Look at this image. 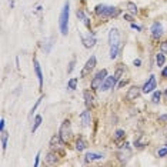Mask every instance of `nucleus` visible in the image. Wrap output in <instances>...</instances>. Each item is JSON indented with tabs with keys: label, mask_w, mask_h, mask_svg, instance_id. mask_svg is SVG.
Segmentation results:
<instances>
[{
	"label": "nucleus",
	"mask_w": 167,
	"mask_h": 167,
	"mask_svg": "<svg viewBox=\"0 0 167 167\" xmlns=\"http://www.w3.org/2000/svg\"><path fill=\"white\" fill-rule=\"evenodd\" d=\"M146 144H147V139H146L144 134H139V136L134 139V146H137L139 149H143Z\"/></svg>",
	"instance_id": "nucleus-18"
},
{
	"label": "nucleus",
	"mask_w": 167,
	"mask_h": 167,
	"mask_svg": "<svg viewBox=\"0 0 167 167\" xmlns=\"http://www.w3.org/2000/svg\"><path fill=\"white\" fill-rule=\"evenodd\" d=\"M80 120H82V124L84 126V127L90 126V121H92V116H90L89 109L84 110V112H82V114H80Z\"/></svg>",
	"instance_id": "nucleus-16"
},
{
	"label": "nucleus",
	"mask_w": 167,
	"mask_h": 167,
	"mask_svg": "<svg viewBox=\"0 0 167 167\" xmlns=\"http://www.w3.org/2000/svg\"><path fill=\"white\" fill-rule=\"evenodd\" d=\"M157 87V80H156V77L154 76H150V77L146 80V83H144V86H143V93H152V92H154V89Z\"/></svg>",
	"instance_id": "nucleus-8"
},
{
	"label": "nucleus",
	"mask_w": 167,
	"mask_h": 167,
	"mask_svg": "<svg viewBox=\"0 0 167 167\" xmlns=\"http://www.w3.org/2000/svg\"><path fill=\"white\" fill-rule=\"evenodd\" d=\"M82 42H83V46L90 49V47H93L94 44H96V37H94V35L92 33V35H89L87 37H82Z\"/></svg>",
	"instance_id": "nucleus-15"
},
{
	"label": "nucleus",
	"mask_w": 167,
	"mask_h": 167,
	"mask_svg": "<svg viewBox=\"0 0 167 167\" xmlns=\"http://www.w3.org/2000/svg\"><path fill=\"white\" fill-rule=\"evenodd\" d=\"M139 96H140V87H137V86H132V87L128 89L127 94H126V99H127L128 101H133V100H136Z\"/></svg>",
	"instance_id": "nucleus-11"
},
{
	"label": "nucleus",
	"mask_w": 167,
	"mask_h": 167,
	"mask_svg": "<svg viewBox=\"0 0 167 167\" xmlns=\"http://www.w3.org/2000/svg\"><path fill=\"white\" fill-rule=\"evenodd\" d=\"M76 14H77L79 20H80V22H82V23L84 24L86 27H89V29H90V20H89V17L86 16V13L83 12V10H77V12H76Z\"/></svg>",
	"instance_id": "nucleus-17"
},
{
	"label": "nucleus",
	"mask_w": 167,
	"mask_h": 167,
	"mask_svg": "<svg viewBox=\"0 0 167 167\" xmlns=\"http://www.w3.org/2000/svg\"><path fill=\"white\" fill-rule=\"evenodd\" d=\"M123 73H124V70H123V67H117V70H116V73H114V82H116V84H117V82H120L121 80V77H123Z\"/></svg>",
	"instance_id": "nucleus-24"
},
{
	"label": "nucleus",
	"mask_w": 167,
	"mask_h": 167,
	"mask_svg": "<svg viewBox=\"0 0 167 167\" xmlns=\"http://www.w3.org/2000/svg\"><path fill=\"white\" fill-rule=\"evenodd\" d=\"M130 157H132V149H130V144L124 143L120 149H119V152H117V159L120 160L121 163H126Z\"/></svg>",
	"instance_id": "nucleus-5"
},
{
	"label": "nucleus",
	"mask_w": 167,
	"mask_h": 167,
	"mask_svg": "<svg viewBox=\"0 0 167 167\" xmlns=\"http://www.w3.org/2000/svg\"><path fill=\"white\" fill-rule=\"evenodd\" d=\"M42 124V116H36L35 119V124H33V127H31V133H35L37 128H39V126Z\"/></svg>",
	"instance_id": "nucleus-27"
},
{
	"label": "nucleus",
	"mask_w": 167,
	"mask_h": 167,
	"mask_svg": "<svg viewBox=\"0 0 167 167\" xmlns=\"http://www.w3.org/2000/svg\"><path fill=\"white\" fill-rule=\"evenodd\" d=\"M124 19L127 20V22H130V23H133V17H132V16H128V14H124Z\"/></svg>",
	"instance_id": "nucleus-38"
},
{
	"label": "nucleus",
	"mask_w": 167,
	"mask_h": 167,
	"mask_svg": "<svg viewBox=\"0 0 167 167\" xmlns=\"http://www.w3.org/2000/svg\"><path fill=\"white\" fill-rule=\"evenodd\" d=\"M114 86H116V82H114V77H113V76H107V77H106V80H104V83L101 84L100 90H103V92H107V90L113 89Z\"/></svg>",
	"instance_id": "nucleus-13"
},
{
	"label": "nucleus",
	"mask_w": 167,
	"mask_h": 167,
	"mask_svg": "<svg viewBox=\"0 0 167 167\" xmlns=\"http://www.w3.org/2000/svg\"><path fill=\"white\" fill-rule=\"evenodd\" d=\"M124 137H126L124 130H121V128L116 130V133H114V141H116L117 144H120V143H121V140H124Z\"/></svg>",
	"instance_id": "nucleus-21"
},
{
	"label": "nucleus",
	"mask_w": 167,
	"mask_h": 167,
	"mask_svg": "<svg viewBox=\"0 0 167 167\" xmlns=\"http://www.w3.org/2000/svg\"><path fill=\"white\" fill-rule=\"evenodd\" d=\"M106 77H107V70L106 69L97 71V73L94 74V77L92 79V90H100V87L104 83Z\"/></svg>",
	"instance_id": "nucleus-3"
},
{
	"label": "nucleus",
	"mask_w": 167,
	"mask_h": 167,
	"mask_svg": "<svg viewBox=\"0 0 167 167\" xmlns=\"http://www.w3.org/2000/svg\"><path fill=\"white\" fill-rule=\"evenodd\" d=\"M132 27H133V29H136V30H139V31L141 30V27H140V26H137V24H134V23H132Z\"/></svg>",
	"instance_id": "nucleus-41"
},
{
	"label": "nucleus",
	"mask_w": 167,
	"mask_h": 167,
	"mask_svg": "<svg viewBox=\"0 0 167 167\" xmlns=\"http://www.w3.org/2000/svg\"><path fill=\"white\" fill-rule=\"evenodd\" d=\"M74 64H76V60H71V62H70V64H69V69H67V73H71V71H73V69H74Z\"/></svg>",
	"instance_id": "nucleus-33"
},
{
	"label": "nucleus",
	"mask_w": 167,
	"mask_h": 167,
	"mask_svg": "<svg viewBox=\"0 0 167 167\" xmlns=\"http://www.w3.org/2000/svg\"><path fill=\"white\" fill-rule=\"evenodd\" d=\"M161 35H163V26H161L159 22L153 23V26H152V36H153V39L159 40L160 37H161Z\"/></svg>",
	"instance_id": "nucleus-10"
},
{
	"label": "nucleus",
	"mask_w": 167,
	"mask_h": 167,
	"mask_svg": "<svg viewBox=\"0 0 167 167\" xmlns=\"http://www.w3.org/2000/svg\"><path fill=\"white\" fill-rule=\"evenodd\" d=\"M117 53H119V46H112L110 49V59H116L117 57Z\"/></svg>",
	"instance_id": "nucleus-29"
},
{
	"label": "nucleus",
	"mask_w": 167,
	"mask_h": 167,
	"mask_svg": "<svg viewBox=\"0 0 167 167\" xmlns=\"http://www.w3.org/2000/svg\"><path fill=\"white\" fill-rule=\"evenodd\" d=\"M96 14L101 19H114L120 14V9L114 6H107V4H99L96 6Z\"/></svg>",
	"instance_id": "nucleus-1"
},
{
	"label": "nucleus",
	"mask_w": 167,
	"mask_h": 167,
	"mask_svg": "<svg viewBox=\"0 0 167 167\" xmlns=\"http://www.w3.org/2000/svg\"><path fill=\"white\" fill-rule=\"evenodd\" d=\"M87 149V141H86L84 139H77L76 140V150L77 152H83V150H86Z\"/></svg>",
	"instance_id": "nucleus-20"
},
{
	"label": "nucleus",
	"mask_w": 167,
	"mask_h": 167,
	"mask_svg": "<svg viewBox=\"0 0 167 167\" xmlns=\"http://www.w3.org/2000/svg\"><path fill=\"white\" fill-rule=\"evenodd\" d=\"M164 97H166V100H167V89H166V92H164Z\"/></svg>",
	"instance_id": "nucleus-43"
},
{
	"label": "nucleus",
	"mask_w": 167,
	"mask_h": 167,
	"mask_svg": "<svg viewBox=\"0 0 167 167\" xmlns=\"http://www.w3.org/2000/svg\"><path fill=\"white\" fill-rule=\"evenodd\" d=\"M33 66H35V71L36 76L39 79V87H43V73H42V67H40V63L37 62V59H33Z\"/></svg>",
	"instance_id": "nucleus-12"
},
{
	"label": "nucleus",
	"mask_w": 167,
	"mask_h": 167,
	"mask_svg": "<svg viewBox=\"0 0 167 167\" xmlns=\"http://www.w3.org/2000/svg\"><path fill=\"white\" fill-rule=\"evenodd\" d=\"M2 133V150H6V147H7V139H9V134L6 130H3V132H0Z\"/></svg>",
	"instance_id": "nucleus-23"
},
{
	"label": "nucleus",
	"mask_w": 167,
	"mask_h": 167,
	"mask_svg": "<svg viewBox=\"0 0 167 167\" xmlns=\"http://www.w3.org/2000/svg\"><path fill=\"white\" fill-rule=\"evenodd\" d=\"M42 100H43V96H42V97H40V99H39V100H37V101H36V104L33 106V107H31L30 116H33V113H35V112H36V109H37V107H39V104H40V103H42Z\"/></svg>",
	"instance_id": "nucleus-32"
},
{
	"label": "nucleus",
	"mask_w": 167,
	"mask_h": 167,
	"mask_svg": "<svg viewBox=\"0 0 167 167\" xmlns=\"http://www.w3.org/2000/svg\"><path fill=\"white\" fill-rule=\"evenodd\" d=\"M160 49H161L163 53H167V40H164V42L160 44Z\"/></svg>",
	"instance_id": "nucleus-34"
},
{
	"label": "nucleus",
	"mask_w": 167,
	"mask_h": 167,
	"mask_svg": "<svg viewBox=\"0 0 167 167\" xmlns=\"http://www.w3.org/2000/svg\"><path fill=\"white\" fill-rule=\"evenodd\" d=\"M4 130V119H2L0 120V132H3Z\"/></svg>",
	"instance_id": "nucleus-36"
},
{
	"label": "nucleus",
	"mask_w": 167,
	"mask_h": 167,
	"mask_svg": "<svg viewBox=\"0 0 167 167\" xmlns=\"http://www.w3.org/2000/svg\"><path fill=\"white\" fill-rule=\"evenodd\" d=\"M103 159V154H99V153H92L89 152L87 154L84 156V160L86 161H94V160H101Z\"/></svg>",
	"instance_id": "nucleus-19"
},
{
	"label": "nucleus",
	"mask_w": 167,
	"mask_h": 167,
	"mask_svg": "<svg viewBox=\"0 0 167 167\" xmlns=\"http://www.w3.org/2000/svg\"><path fill=\"white\" fill-rule=\"evenodd\" d=\"M164 62H166V57H164L163 51H161V53H157V55H156V64L159 67H161L164 64Z\"/></svg>",
	"instance_id": "nucleus-25"
},
{
	"label": "nucleus",
	"mask_w": 167,
	"mask_h": 167,
	"mask_svg": "<svg viewBox=\"0 0 167 167\" xmlns=\"http://www.w3.org/2000/svg\"><path fill=\"white\" fill-rule=\"evenodd\" d=\"M159 121L160 123H167V114H161L159 117Z\"/></svg>",
	"instance_id": "nucleus-35"
},
{
	"label": "nucleus",
	"mask_w": 167,
	"mask_h": 167,
	"mask_svg": "<svg viewBox=\"0 0 167 167\" xmlns=\"http://www.w3.org/2000/svg\"><path fill=\"white\" fill-rule=\"evenodd\" d=\"M63 146H64V141H63V139L59 134H56V136H53L50 139V147L53 149V150H63Z\"/></svg>",
	"instance_id": "nucleus-9"
},
{
	"label": "nucleus",
	"mask_w": 167,
	"mask_h": 167,
	"mask_svg": "<svg viewBox=\"0 0 167 167\" xmlns=\"http://www.w3.org/2000/svg\"><path fill=\"white\" fill-rule=\"evenodd\" d=\"M69 16H70V3L66 2L62 9L60 17H59V27H60V31H62L63 36H67V33H69Z\"/></svg>",
	"instance_id": "nucleus-2"
},
{
	"label": "nucleus",
	"mask_w": 167,
	"mask_h": 167,
	"mask_svg": "<svg viewBox=\"0 0 167 167\" xmlns=\"http://www.w3.org/2000/svg\"><path fill=\"white\" fill-rule=\"evenodd\" d=\"M39 161H40V153H37V156H36V161H35V166H39Z\"/></svg>",
	"instance_id": "nucleus-37"
},
{
	"label": "nucleus",
	"mask_w": 167,
	"mask_h": 167,
	"mask_svg": "<svg viewBox=\"0 0 167 167\" xmlns=\"http://www.w3.org/2000/svg\"><path fill=\"white\" fill-rule=\"evenodd\" d=\"M96 63H97V60H96V56H90V59L86 62L84 67L82 69V73H80V77H87L90 74V71L96 67Z\"/></svg>",
	"instance_id": "nucleus-6"
},
{
	"label": "nucleus",
	"mask_w": 167,
	"mask_h": 167,
	"mask_svg": "<svg viewBox=\"0 0 167 167\" xmlns=\"http://www.w3.org/2000/svg\"><path fill=\"white\" fill-rule=\"evenodd\" d=\"M127 82H128V80H121V82L119 83V87H123V86H124Z\"/></svg>",
	"instance_id": "nucleus-42"
},
{
	"label": "nucleus",
	"mask_w": 167,
	"mask_h": 167,
	"mask_svg": "<svg viewBox=\"0 0 167 167\" xmlns=\"http://www.w3.org/2000/svg\"><path fill=\"white\" fill-rule=\"evenodd\" d=\"M59 136L63 139L64 143H67L71 137V124H70V120H64L60 126V130H59Z\"/></svg>",
	"instance_id": "nucleus-4"
},
{
	"label": "nucleus",
	"mask_w": 167,
	"mask_h": 167,
	"mask_svg": "<svg viewBox=\"0 0 167 167\" xmlns=\"http://www.w3.org/2000/svg\"><path fill=\"white\" fill-rule=\"evenodd\" d=\"M160 97H161V92H160V90H156L154 93H153L152 101H153V103H159V101H160Z\"/></svg>",
	"instance_id": "nucleus-28"
},
{
	"label": "nucleus",
	"mask_w": 167,
	"mask_h": 167,
	"mask_svg": "<svg viewBox=\"0 0 167 167\" xmlns=\"http://www.w3.org/2000/svg\"><path fill=\"white\" fill-rule=\"evenodd\" d=\"M83 96H84V104H86V107H87V109H93V107H94V97H93V94L90 93L89 90H84Z\"/></svg>",
	"instance_id": "nucleus-14"
},
{
	"label": "nucleus",
	"mask_w": 167,
	"mask_h": 167,
	"mask_svg": "<svg viewBox=\"0 0 167 167\" xmlns=\"http://www.w3.org/2000/svg\"><path fill=\"white\" fill-rule=\"evenodd\" d=\"M140 64H141V60H140V59H136V60H134V66L139 67Z\"/></svg>",
	"instance_id": "nucleus-40"
},
{
	"label": "nucleus",
	"mask_w": 167,
	"mask_h": 167,
	"mask_svg": "<svg viewBox=\"0 0 167 167\" xmlns=\"http://www.w3.org/2000/svg\"><path fill=\"white\" fill-rule=\"evenodd\" d=\"M109 43H110V47L120 44V31H119V29L113 27L109 31Z\"/></svg>",
	"instance_id": "nucleus-7"
},
{
	"label": "nucleus",
	"mask_w": 167,
	"mask_h": 167,
	"mask_svg": "<svg viewBox=\"0 0 167 167\" xmlns=\"http://www.w3.org/2000/svg\"><path fill=\"white\" fill-rule=\"evenodd\" d=\"M127 9H128V12L133 13V14H136L137 13V6L134 3H132V2H128L127 3Z\"/></svg>",
	"instance_id": "nucleus-30"
},
{
	"label": "nucleus",
	"mask_w": 167,
	"mask_h": 167,
	"mask_svg": "<svg viewBox=\"0 0 167 167\" xmlns=\"http://www.w3.org/2000/svg\"><path fill=\"white\" fill-rule=\"evenodd\" d=\"M157 154H159V157H164V156H167V146H164V147L159 149Z\"/></svg>",
	"instance_id": "nucleus-31"
},
{
	"label": "nucleus",
	"mask_w": 167,
	"mask_h": 167,
	"mask_svg": "<svg viewBox=\"0 0 167 167\" xmlns=\"http://www.w3.org/2000/svg\"><path fill=\"white\" fill-rule=\"evenodd\" d=\"M46 161L49 164H56L59 161V159H57V153H55V152H50L49 154H47V157H46Z\"/></svg>",
	"instance_id": "nucleus-22"
},
{
	"label": "nucleus",
	"mask_w": 167,
	"mask_h": 167,
	"mask_svg": "<svg viewBox=\"0 0 167 167\" xmlns=\"http://www.w3.org/2000/svg\"><path fill=\"white\" fill-rule=\"evenodd\" d=\"M161 76H163L164 79H167V67H164L163 71H161Z\"/></svg>",
	"instance_id": "nucleus-39"
},
{
	"label": "nucleus",
	"mask_w": 167,
	"mask_h": 167,
	"mask_svg": "<svg viewBox=\"0 0 167 167\" xmlns=\"http://www.w3.org/2000/svg\"><path fill=\"white\" fill-rule=\"evenodd\" d=\"M77 82H79V79L77 77H73V79H70L69 83H67V87H69L70 90H74L76 87H77Z\"/></svg>",
	"instance_id": "nucleus-26"
}]
</instances>
